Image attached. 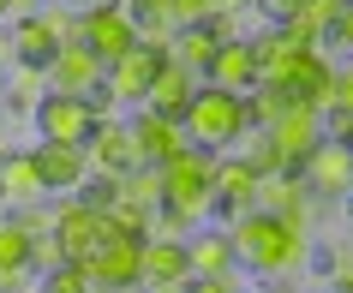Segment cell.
Listing matches in <instances>:
<instances>
[{
	"mask_svg": "<svg viewBox=\"0 0 353 293\" xmlns=\"http://www.w3.org/2000/svg\"><path fill=\"white\" fill-rule=\"evenodd\" d=\"M210 12H216V0H174V6H168L174 30H192V24H204Z\"/></svg>",
	"mask_w": 353,
	"mask_h": 293,
	"instance_id": "cell-37",
	"label": "cell"
},
{
	"mask_svg": "<svg viewBox=\"0 0 353 293\" xmlns=\"http://www.w3.org/2000/svg\"><path fill=\"white\" fill-rule=\"evenodd\" d=\"M341 203H347V221H353V192H347V198H341Z\"/></svg>",
	"mask_w": 353,
	"mask_h": 293,
	"instance_id": "cell-48",
	"label": "cell"
},
{
	"mask_svg": "<svg viewBox=\"0 0 353 293\" xmlns=\"http://www.w3.org/2000/svg\"><path fill=\"white\" fill-rule=\"evenodd\" d=\"M228 239H234V263L263 281H276V275H294L305 257H312V234L305 228H288L281 216L270 210H245V216L228 221Z\"/></svg>",
	"mask_w": 353,
	"mask_h": 293,
	"instance_id": "cell-1",
	"label": "cell"
},
{
	"mask_svg": "<svg viewBox=\"0 0 353 293\" xmlns=\"http://www.w3.org/2000/svg\"><path fill=\"white\" fill-rule=\"evenodd\" d=\"M84 156H90V174H126V168H138V144H132V126L114 114V120H96L90 144H84Z\"/></svg>",
	"mask_w": 353,
	"mask_h": 293,
	"instance_id": "cell-14",
	"label": "cell"
},
{
	"mask_svg": "<svg viewBox=\"0 0 353 293\" xmlns=\"http://www.w3.org/2000/svg\"><path fill=\"white\" fill-rule=\"evenodd\" d=\"M42 293H90V275L78 270V263H60V270L42 275Z\"/></svg>",
	"mask_w": 353,
	"mask_h": 293,
	"instance_id": "cell-32",
	"label": "cell"
},
{
	"mask_svg": "<svg viewBox=\"0 0 353 293\" xmlns=\"http://www.w3.org/2000/svg\"><path fill=\"white\" fill-rule=\"evenodd\" d=\"M60 42L48 37V24H42V12H30V19H12V54H19V66H48L54 60Z\"/></svg>",
	"mask_w": 353,
	"mask_h": 293,
	"instance_id": "cell-21",
	"label": "cell"
},
{
	"mask_svg": "<svg viewBox=\"0 0 353 293\" xmlns=\"http://www.w3.org/2000/svg\"><path fill=\"white\" fill-rule=\"evenodd\" d=\"M78 42H84L102 66H114V60H126L132 48H138V24H132V12L120 0H114V6H90V12H78Z\"/></svg>",
	"mask_w": 353,
	"mask_h": 293,
	"instance_id": "cell-4",
	"label": "cell"
},
{
	"mask_svg": "<svg viewBox=\"0 0 353 293\" xmlns=\"http://www.w3.org/2000/svg\"><path fill=\"white\" fill-rule=\"evenodd\" d=\"M323 138H330L323 114L305 108V102H294V108H288L276 126H270V144H276V156H281V174H299V168H305V156H312Z\"/></svg>",
	"mask_w": 353,
	"mask_h": 293,
	"instance_id": "cell-6",
	"label": "cell"
},
{
	"mask_svg": "<svg viewBox=\"0 0 353 293\" xmlns=\"http://www.w3.org/2000/svg\"><path fill=\"white\" fill-rule=\"evenodd\" d=\"M60 263H66V252H60V239H54V234H42V239H30V270H37V275L60 270Z\"/></svg>",
	"mask_w": 353,
	"mask_h": 293,
	"instance_id": "cell-36",
	"label": "cell"
},
{
	"mask_svg": "<svg viewBox=\"0 0 353 293\" xmlns=\"http://www.w3.org/2000/svg\"><path fill=\"white\" fill-rule=\"evenodd\" d=\"M0 19H12V6H6V0H0Z\"/></svg>",
	"mask_w": 353,
	"mask_h": 293,
	"instance_id": "cell-49",
	"label": "cell"
},
{
	"mask_svg": "<svg viewBox=\"0 0 353 293\" xmlns=\"http://www.w3.org/2000/svg\"><path fill=\"white\" fill-rule=\"evenodd\" d=\"M186 293H240V270L234 275H210V281H186Z\"/></svg>",
	"mask_w": 353,
	"mask_h": 293,
	"instance_id": "cell-40",
	"label": "cell"
},
{
	"mask_svg": "<svg viewBox=\"0 0 353 293\" xmlns=\"http://www.w3.org/2000/svg\"><path fill=\"white\" fill-rule=\"evenodd\" d=\"M108 234H114L108 210H90L84 198H60L54 203V239H60V252H66V263H84Z\"/></svg>",
	"mask_w": 353,
	"mask_h": 293,
	"instance_id": "cell-5",
	"label": "cell"
},
{
	"mask_svg": "<svg viewBox=\"0 0 353 293\" xmlns=\"http://www.w3.org/2000/svg\"><path fill=\"white\" fill-rule=\"evenodd\" d=\"M288 108H294V96L281 90V84H258V90L245 96V114H252V126H263V132L276 126V120H281Z\"/></svg>",
	"mask_w": 353,
	"mask_h": 293,
	"instance_id": "cell-26",
	"label": "cell"
},
{
	"mask_svg": "<svg viewBox=\"0 0 353 293\" xmlns=\"http://www.w3.org/2000/svg\"><path fill=\"white\" fill-rule=\"evenodd\" d=\"M120 198H126V203H138V210H150V216H156V210H162V203H168L162 168H150V162L126 168V174H120Z\"/></svg>",
	"mask_w": 353,
	"mask_h": 293,
	"instance_id": "cell-23",
	"label": "cell"
},
{
	"mask_svg": "<svg viewBox=\"0 0 353 293\" xmlns=\"http://www.w3.org/2000/svg\"><path fill=\"white\" fill-rule=\"evenodd\" d=\"M323 126H330V138H341V144L353 150V120H341V114H323Z\"/></svg>",
	"mask_w": 353,
	"mask_h": 293,
	"instance_id": "cell-43",
	"label": "cell"
},
{
	"mask_svg": "<svg viewBox=\"0 0 353 293\" xmlns=\"http://www.w3.org/2000/svg\"><path fill=\"white\" fill-rule=\"evenodd\" d=\"M12 6V19H30V12H42V0H6Z\"/></svg>",
	"mask_w": 353,
	"mask_h": 293,
	"instance_id": "cell-45",
	"label": "cell"
},
{
	"mask_svg": "<svg viewBox=\"0 0 353 293\" xmlns=\"http://www.w3.org/2000/svg\"><path fill=\"white\" fill-rule=\"evenodd\" d=\"M198 84H204V78L186 72L180 60H162V72L150 78V90H144V108H150V114H168V120H186Z\"/></svg>",
	"mask_w": 353,
	"mask_h": 293,
	"instance_id": "cell-15",
	"label": "cell"
},
{
	"mask_svg": "<svg viewBox=\"0 0 353 293\" xmlns=\"http://www.w3.org/2000/svg\"><path fill=\"white\" fill-rule=\"evenodd\" d=\"M299 180H305V192H312L317 203H335L353 192V150L341 144V138H323V144L305 156V168H299Z\"/></svg>",
	"mask_w": 353,
	"mask_h": 293,
	"instance_id": "cell-8",
	"label": "cell"
},
{
	"mask_svg": "<svg viewBox=\"0 0 353 293\" xmlns=\"http://www.w3.org/2000/svg\"><path fill=\"white\" fill-rule=\"evenodd\" d=\"M204 84H216V90H234V96H252L258 90V60H252V42L234 37L216 48V60L204 66Z\"/></svg>",
	"mask_w": 353,
	"mask_h": 293,
	"instance_id": "cell-17",
	"label": "cell"
},
{
	"mask_svg": "<svg viewBox=\"0 0 353 293\" xmlns=\"http://www.w3.org/2000/svg\"><path fill=\"white\" fill-rule=\"evenodd\" d=\"M138 245L144 239H126V234H108L102 245H96L78 270L90 275V287H114V293H132L138 287Z\"/></svg>",
	"mask_w": 353,
	"mask_h": 293,
	"instance_id": "cell-11",
	"label": "cell"
},
{
	"mask_svg": "<svg viewBox=\"0 0 353 293\" xmlns=\"http://www.w3.org/2000/svg\"><path fill=\"white\" fill-rule=\"evenodd\" d=\"M162 185H168V203L174 210H186L192 221H210L216 216V150H204V144L180 150L162 168Z\"/></svg>",
	"mask_w": 353,
	"mask_h": 293,
	"instance_id": "cell-3",
	"label": "cell"
},
{
	"mask_svg": "<svg viewBox=\"0 0 353 293\" xmlns=\"http://www.w3.org/2000/svg\"><path fill=\"white\" fill-rule=\"evenodd\" d=\"M42 24H48V37L66 48V42H78V12L72 6H42Z\"/></svg>",
	"mask_w": 353,
	"mask_h": 293,
	"instance_id": "cell-34",
	"label": "cell"
},
{
	"mask_svg": "<svg viewBox=\"0 0 353 293\" xmlns=\"http://www.w3.org/2000/svg\"><path fill=\"white\" fill-rule=\"evenodd\" d=\"M252 126V114H245V96L234 90H216V84H198V96H192V108H186V132H192V144H204V150H234L240 144V132Z\"/></svg>",
	"mask_w": 353,
	"mask_h": 293,
	"instance_id": "cell-2",
	"label": "cell"
},
{
	"mask_svg": "<svg viewBox=\"0 0 353 293\" xmlns=\"http://www.w3.org/2000/svg\"><path fill=\"white\" fill-rule=\"evenodd\" d=\"M330 48H347V54H353V0L341 6V19H335V30H330Z\"/></svg>",
	"mask_w": 353,
	"mask_h": 293,
	"instance_id": "cell-42",
	"label": "cell"
},
{
	"mask_svg": "<svg viewBox=\"0 0 353 293\" xmlns=\"http://www.w3.org/2000/svg\"><path fill=\"white\" fill-rule=\"evenodd\" d=\"M0 270H30V234L12 216L0 221Z\"/></svg>",
	"mask_w": 353,
	"mask_h": 293,
	"instance_id": "cell-27",
	"label": "cell"
},
{
	"mask_svg": "<svg viewBox=\"0 0 353 293\" xmlns=\"http://www.w3.org/2000/svg\"><path fill=\"white\" fill-rule=\"evenodd\" d=\"M72 12H90V6H114V0H66Z\"/></svg>",
	"mask_w": 353,
	"mask_h": 293,
	"instance_id": "cell-46",
	"label": "cell"
},
{
	"mask_svg": "<svg viewBox=\"0 0 353 293\" xmlns=\"http://www.w3.org/2000/svg\"><path fill=\"white\" fill-rule=\"evenodd\" d=\"M78 198L90 203V210H114L120 203V174H90V180L78 185Z\"/></svg>",
	"mask_w": 353,
	"mask_h": 293,
	"instance_id": "cell-30",
	"label": "cell"
},
{
	"mask_svg": "<svg viewBox=\"0 0 353 293\" xmlns=\"http://www.w3.org/2000/svg\"><path fill=\"white\" fill-rule=\"evenodd\" d=\"M240 6H252V0H216V12H240Z\"/></svg>",
	"mask_w": 353,
	"mask_h": 293,
	"instance_id": "cell-47",
	"label": "cell"
},
{
	"mask_svg": "<svg viewBox=\"0 0 353 293\" xmlns=\"http://www.w3.org/2000/svg\"><path fill=\"white\" fill-rule=\"evenodd\" d=\"M126 126H132V144H138V162H150V168H168L174 156H180V150H192L186 120H168V114L138 108Z\"/></svg>",
	"mask_w": 353,
	"mask_h": 293,
	"instance_id": "cell-10",
	"label": "cell"
},
{
	"mask_svg": "<svg viewBox=\"0 0 353 293\" xmlns=\"http://www.w3.org/2000/svg\"><path fill=\"white\" fill-rule=\"evenodd\" d=\"M0 221H6V203H0Z\"/></svg>",
	"mask_w": 353,
	"mask_h": 293,
	"instance_id": "cell-52",
	"label": "cell"
},
{
	"mask_svg": "<svg viewBox=\"0 0 353 293\" xmlns=\"http://www.w3.org/2000/svg\"><path fill=\"white\" fill-rule=\"evenodd\" d=\"M317 263H323V275L335 281V293L353 287V239H347V245H330V252L317 257Z\"/></svg>",
	"mask_w": 353,
	"mask_h": 293,
	"instance_id": "cell-31",
	"label": "cell"
},
{
	"mask_svg": "<svg viewBox=\"0 0 353 293\" xmlns=\"http://www.w3.org/2000/svg\"><path fill=\"white\" fill-rule=\"evenodd\" d=\"M6 66H19V54H12V30H0V72Z\"/></svg>",
	"mask_w": 353,
	"mask_h": 293,
	"instance_id": "cell-44",
	"label": "cell"
},
{
	"mask_svg": "<svg viewBox=\"0 0 353 293\" xmlns=\"http://www.w3.org/2000/svg\"><path fill=\"white\" fill-rule=\"evenodd\" d=\"M102 60L84 48V42H66V48H54V60H48V90L54 96H90L96 84H102Z\"/></svg>",
	"mask_w": 353,
	"mask_h": 293,
	"instance_id": "cell-13",
	"label": "cell"
},
{
	"mask_svg": "<svg viewBox=\"0 0 353 293\" xmlns=\"http://www.w3.org/2000/svg\"><path fill=\"white\" fill-rule=\"evenodd\" d=\"M162 48H132L126 60H114L108 72H102V84H108V96L114 102H138L144 108V90H150V78L162 72Z\"/></svg>",
	"mask_w": 353,
	"mask_h": 293,
	"instance_id": "cell-16",
	"label": "cell"
},
{
	"mask_svg": "<svg viewBox=\"0 0 353 293\" xmlns=\"http://www.w3.org/2000/svg\"><path fill=\"white\" fill-rule=\"evenodd\" d=\"M120 6H126L132 19H168V6H174V0H120ZM174 24V19H168Z\"/></svg>",
	"mask_w": 353,
	"mask_h": 293,
	"instance_id": "cell-41",
	"label": "cell"
},
{
	"mask_svg": "<svg viewBox=\"0 0 353 293\" xmlns=\"http://www.w3.org/2000/svg\"><path fill=\"white\" fill-rule=\"evenodd\" d=\"M252 42V60H258V84H281V78L294 72V60H299V42L281 30V24H263L258 37H245Z\"/></svg>",
	"mask_w": 353,
	"mask_h": 293,
	"instance_id": "cell-20",
	"label": "cell"
},
{
	"mask_svg": "<svg viewBox=\"0 0 353 293\" xmlns=\"http://www.w3.org/2000/svg\"><path fill=\"white\" fill-rule=\"evenodd\" d=\"M37 132H42V144H90V132H96V108H90V96H42L37 102Z\"/></svg>",
	"mask_w": 353,
	"mask_h": 293,
	"instance_id": "cell-7",
	"label": "cell"
},
{
	"mask_svg": "<svg viewBox=\"0 0 353 293\" xmlns=\"http://www.w3.org/2000/svg\"><path fill=\"white\" fill-rule=\"evenodd\" d=\"M90 293H114V287H90Z\"/></svg>",
	"mask_w": 353,
	"mask_h": 293,
	"instance_id": "cell-51",
	"label": "cell"
},
{
	"mask_svg": "<svg viewBox=\"0 0 353 293\" xmlns=\"http://www.w3.org/2000/svg\"><path fill=\"white\" fill-rule=\"evenodd\" d=\"M341 293H353V287H341Z\"/></svg>",
	"mask_w": 353,
	"mask_h": 293,
	"instance_id": "cell-53",
	"label": "cell"
},
{
	"mask_svg": "<svg viewBox=\"0 0 353 293\" xmlns=\"http://www.w3.org/2000/svg\"><path fill=\"white\" fill-rule=\"evenodd\" d=\"M234 156H240L258 180H270V174H281V156H276V144H270V132L263 126H245L240 132V144H234Z\"/></svg>",
	"mask_w": 353,
	"mask_h": 293,
	"instance_id": "cell-25",
	"label": "cell"
},
{
	"mask_svg": "<svg viewBox=\"0 0 353 293\" xmlns=\"http://www.w3.org/2000/svg\"><path fill=\"white\" fill-rule=\"evenodd\" d=\"M0 96H6V72H0Z\"/></svg>",
	"mask_w": 353,
	"mask_h": 293,
	"instance_id": "cell-50",
	"label": "cell"
},
{
	"mask_svg": "<svg viewBox=\"0 0 353 293\" xmlns=\"http://www.w3.org/2000/svg\"><path fill=\"white\" fill-rule=\"evenodd\" d=\"M216 48H222V42H216V30H210V24H192V30H174V42H168V60H180L186 72L204 78V66L216 60Z\"/></svg>",
	"mask_w": 353,
	"mask_h": 293,
	"instance_id": "cell-22",
	"label": "cell"
},
{
	"mask_svg": "<svg viewBox=\"0 0 353 293\" xmlns=\"http://www.w3.org/2000/svg\"><path fill=\"white\" fill-rule=\"evenodd\" d=\"M108 228H114V234H126V239H150V210H138V203L120 198L108 210Z\"/></svg>",
	"mask_w": 353,
	"mask_h": 293,
	"instance_id": "cell-29",
	"label": "cell"
},
{
	"mask_svg": "<svg viewBox=\"0 0 353 293\" xmlns=\"http://www.w3.org/2000/svg\"><path fill=\"white\" fill-rule=\"evenodd\" d=\"M330 114L353 120V66H335V78H330Z\"/></svg>",
	"mask_w": 353,
	"mask_h": 293,
	"instance_id": "cell-35",
	"label": "cell"
},
{
	"mask_svg": "<svg viewBox=\"0 0 353 293\" xmlns=\"http://www.w3.org/2000/svg\"><path fill=\"white\" fill-rule=\"evenodd\" d=\"M37 293H42V287H37Z\"/></svg>",
	"mask_w": 353,
	"mask_h": 293,
	"instance_id": "cell-54",
	"label": "cell"
},
{
	"mask_svg": "<svg viewBox=\"0 0 353 293\" xmlns=\"http://www.w3.org/2000/svg\"><path fill=\"white\" fill-rule=\"evenodd\" d=\"M186 281H192L186 239H144V245H138V287H150V293H186Z\"/></svg>",
	"mask_w": 353,
	"mask_h": 293,
	"instance_id": "cell-9",
	"label": "cell"
},
{
	"mask_svg": "<svg viewBox=\"0 0 353 293\" xmlns=\"http://www.w3.org/2000/svg\"><path fill=\"white\" fill-rule=\"evenodd\" d=\"M30 156H37L48 192H78V185L90 180V156H84V144H37Z\"/></svg>",
	"mask_w": 353,
	"mask_h": 293,
	"instance_id": "cell-18",
	"label": "cell"
},
{
	"mask_svg": "<svg viewBox=\"0 0 353 293\" xmlns=\"http://www.w3.org/2000/svg\"><path fill=\"white\" fill-rule=\"evenodd\" d=\"M42 96H48V66H12L6 72V96L0 102H12L19 114H37Z\"/></svg>",
	"mask_w": 353,
	"mask_h": 293,
	"instance_id": "cell-24",
	"label": "cell"
},
{
	"mask_svg": "<svg viewBox=\"0 0 353 293\" xmlns=\"http://www.w3.org/2000/svg\"><path fill=\"white\" fill-rule=\"evenodd\" d=\"M6 216L19 221L30 239H42V234H54V203H30V210H6Z\"/></svg>",
	"mask_w": 353,
	"mask_h": 293,
	"instance_id": "cell-33",
	"label": "cell"
},
{
	"mask_svg": "<svg viewBox=\"0 0 353 293\" xmlns=\"http://www.w3.org/2000/svg\"><path fill=\"white\" fill-rule=\"evenodd\" d=\"M186 257H192V281H210V275H234V239L228 228H192L186 239Z\"/></svg>",
	"mask_w": 353,
	"mask_h": 293,
	"instance_id": "cell-19",
	"label": "cell"
},
{
	"mask_svg": "<svg viewBox=\"0 0 353 293\" xmlns=\"http://www.w3.org/2000/svg\"><path fill=\"white\" fill-rule=\"evenodd\" d=\"M192 228H198V221H192L186 210H174V203H162V210L150 216V239H192Z\"/></svg>",
	"mask_w": 353,
	"mask_h": 293,
	"instance_id": "cell-28",
	"label": "cell"
},
{
	"mask_svg": "<svg viewBox=\"0 0 353 293\" xmlns=\"http://www.w3.org/2000/svg\"><path fill=\"white\" fill-rule=\"evenodd\" d=\"M138 24V48H162L168 54V42H174V24L168 19H132Z\"/></svg>",
	"mask_w": 353,
	"mask_h": 293,
	"instance_id": "cell-38",
	"label": "cell"
},
{
	"mask_svg": "<svg viewBox=\"0 0 353 293\" xmlns=\"http://www.w3.org/2000/svg\"><path fill=\"white\" fill-rule=\"evenodd\" d=\"M48 180H42V168L30 150H6L0 156V203L6 210H30V203H48Z\"/></svg>",
	"mask_w": 353,
	"mask_h": 293,
	"instance_id": "cell-12",
	"label": "cell"
},
{
	"mask_svg": "<svg viewBox=\"0 0 353 293\" xmlns=\"http://www.w3.org/2000/svg\"><path fill=\"white\" fill-rule=\"evenodd\" d=\"M252 6L263 12V24H288L299 6H305V0H252Z\"/></svg>",
	"mask_w": 353,
	"mask_h": 293,
	"instance_id": "cell-39",
	"label": "cell"
}]
</instances>
